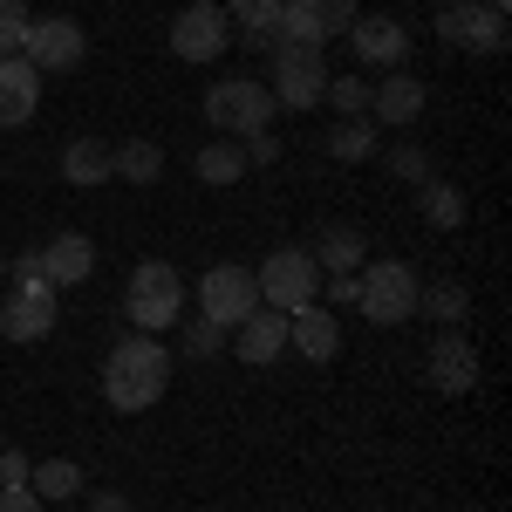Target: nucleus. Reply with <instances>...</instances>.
Listing matches in <instances>:
<instances>
[{
  "mask_svg": "<svg viewBox=\"0 0 512 512\" xmlns=\"http://www.w3.org/2000/svg\"><path fill=\"white\" fill-rule=\"evenodd\" d=\"M164 390H171V349H164L158 335H123L117 349L103 355V396H110V410L144 417L151 403H164Z\"/></svg>",
  "mask_w": 512,
  "mask_h": 512,
  "instance_id": "obj_1",
  "label": "nucleus"
},
{
  "mask_svg": "<svg viewBox=\"0 0 512 512\" xmlns=\"http://www.w3.org/2000/svg\"><path fill=\"white\" fill-rule=\"evenodd\" d=\"M123 315L137 335H164L185 321V274L171 260H137L130 280H123Z\"/></svg>",
  "mask_w": 512,
  "mask_h": 512,
  "instance_id": "obj_2",
  "label": "nucleus"
},
{
  "mask_svg": "<svg viewBox=\"0 0 512 512\" xmlns=\"http://www.w3.org/2000/svg\"><path fill=\"white\" fill-rule=\"evenodd\" d=\"M274 89L253 76H226L205 89V123H212V137H253V130H274Z\"/></svg>",
  "mask_w": 512,
  "mask_h": 512,
  "instance_id": "obj_3",
  "label": "nucleus"
},
{
  "mask_svg": "<svg viewBox=\"0 0 512 512\" xmlns=\"http://www.w3.org/2000/svg\"><path fill=\"white\" fill-rule=\"evenodd\" d=\"M253 287H260V308L294 315V308L321 301V267H315V253H308V246H274V253L253 267Z\"/></svg>",
  "mask_w": 512,
  "mask_h": 512,
  "instance_id": "obj_4",
  "label": "nucleus"
},
{
  "mask_svg": "<svg viewBox=\"0 0 512 512\" xmlns=\"http://www.w3.org/2000/svg\"><path fill=\"white\" fill-rule=\"evenodd\" d=\"M355 308H362V321H376V328L417 321V274L403 260H369L355 274Z\"/></svg>",
  "mask_w": 512,
  "mask_h": 512,
  "instance_id": "obj_5",
  "label": "nucleus"
},
{
  "mask_svg": "<svg viewBox=\"0 0 512 512\" xmlns=\"http://www.w3.org/2000/svg\"><path fill=\"white\" fill-rule=\"evenodd\" d=\"M355 0H280L274 14V48H328L355 28Z\"/></svg>",
  "mask_w": 512,
  "mask_h": 512,
  "instance_id": "obj_6",
  "label": "nucleus"
},
{
  "mask_svg": "<svg viewBox=\"0 0 512 512\" xmlns=\"http://www.w3.org/2000/svg\"><path fill=\"white\" fill-rule=\"evenodd\" d=\"M260 308V287H253V267H239V260H219V267H205L198 274V315L219 321L226 335H233L239 321Z\"/></svg>",
  "mask_w": 512,
  "mask_h": 512,
  "instance_id": "obj_7",
  "label": "nucleus"
},
{
  "mask_svg": "<svg viewBox=\"0 0 512 512\" xmlns=\"http://www.w3.org/2000/svg\"><path fill=\"white\" fill-rule=\"evenodd\" d=\"M233 48V21L219 0H185L178 21H171V55L178 62H219Z\"/></svg>",
  "mask_w": 512,
  "mask_h": 512,
  "instance_id": "obj_8",
  "label": "nucleus"
},
{
  "mask_svg": "<svg viewBox=\"0 0 512 512\" xmlns=\"http://www.w3.org/2000/svg\"><path fill=\"white\" fill-rule=\"evenodd\" d=\"M21 55L35 62V76H69V69H82V55H89V35H82V21H69V14H41V21H28Z\"/></svg>",
  "mask_w": 512,
  "mask_h": 512,
  "instance_id": "obj_9",
  "label": "nucleus"
},
{
  "mask_svg": "<svg viewBox=\"0 0 512 512\" xmlns=\"http://www.w3.org/2000/svg\"><path fill=\"white\" fill-rule=\"evenodd\" d=\"M267 89H274V110H315L321 89H328V62H321V48H274V76H267Z\"/></svg>",
  "mask_w": 512,
  "mask_h": 512,
  "instance_id": "obj_10",
  "label": "nucleus"
},
{
  "mask_svg": "<svg viewBox=\"0 0 512 512\" xmlns=\"http://www.w3.org/2000/svg\"><path fill=\"white\" fill-rule=\"evenodd\" d=\"M437 41H451L465 55H499L506 48V14L478 7V0H451V7H437Z\"/></svg>",
  "mask_w": 512,
  "mask_h": 512,
  "instance_id": "obj_11",
  "label": "nucleus"
},
{
  "mask_svg": "<svg viewBox=\"0 0 512 512\" xmlns=\"http://www.w3.org/2000/svg\"><path fill=\"white\" fill-rule=\"evenodd\" d=\"M342 41L355 48V62H362V69H383V76L410 62V28H403L396 14H355V28Z\"/></svg>",
  "mask_w": 512,
  "mask_h": 512,
  "instance_id": "obj_12",
  "label": "nucleus"
},
{
  "mask_svg": "<svg viewBox=\"0 0 512 512\" xmlns=\"http://www.w3.org/2000/svg\"><path fill=\"white\" fill-rule=\"evenodd\" d=\"M424 376H431L437 396H472L478 390V349L458 335V328H437L431 355H424Z\"/></svg>",
  "mask_w": 512,
  "mask_h": 512,
  "instance_id": "obj_13",
  "label": "nucleus"
},
{
  "mask_svg": "<svg viewBox=\"0 0 512 512\" xmlns=\"http://www.w3.org/2000/svg\"><path fill=\"white\" fill-rule=\"evenodd\" d=\"M226 342H233V355L246 362V369H267V362L287 355V315H280V308H253Z\"/></svg>",
  "mask_w": 512,
  "mask_h": 512,
  "instance_id": "obj_14",
  "label": "nucleus"
},
{
  "mask_svg": "<svg viewBox=\"0 0 512 512\" xmlns=\"http://www.w3.org/2000/svg\"><path fill=\"white\" fill-rule=\"evenodd\" d=\"M424 103H431V89L410 76V69H390V76L369 89V123H390V130H403V123L424 117Z\"/></svg>",
  "mask_w": 512,
  "mask_h": 512,
  "instance_id": "obj_15",
  "label": "nucleus"
},
{
  "mask_svg": "<svg viewBox=\"0 0 512 512\" xmlns=\"http://www.w3.org/2000/svg\"><path fill=\"white\" fill-rule=\"evenodd\" d=\"M41 110V76L28 55H0V130H21Z\"/></svg>",
  "mask_w": 512,
  "mask_h": 512,
  "instance_id": "obj_16",
  "label": "nucleus"
},
{
  "mask_svg": "<svg viewBox=\"0 0 512 512\" xmlns=\"http://www.w3.org/2000/svg\"><path fill=\"white\" fill-rule=\"evenodd\" d=\"M35 267L48 274V287L62 294V287H82V280L96 274V246H89V233H55L35 253Z\"/></svg>",
  "mask_w": 512,
  "mask_h": 512,
  "instance_id": "obj_17",
  "label": "nucleus"
},
{
  "mask_svg": "<svg viewBox=\"0 0 512 512\" xmlns=\"http://www.w3.org/2000/svg\"><path fill=\"white\" fill-rule=\"evenodd\" d=\"M287 349L308 355V362H335V355H342V321L328 315L321 301L294 308V315H287Z\"/></svg>",
  "mask_w": 512,
  "mask_h": 512,
  "instance_id": "obj_18",
  "label": "nucleus"
},
{
  "mask_svg": "<svg viewBox=\"0 0 512 512\" xmlns=\"http://www.w3.org/2000/svg\"><path fill=\"white\" fill-rule=\"evenodd\" d=\"M55 315H62L55 294H48V301L7 294V301H0V335H7V342H48V335H55Z\"/></svg>",
  "mask_w": 512,
  "mask_h": 512,
  "instance_id": "obj_19",
  "label": "nucleus"
},
{
  "mask_svg": "<svg viewBox=\"0 0 512 512\" xmlns=\"http://www.w3.org/2000/svg\"><path fill=\"white\" fill-rule=\"evenodd\" d=\"M110 178H123V185H158L164 144L158 137H123V144H110Z\"/></svg>",
  "mask_w": 512,
  "mask_h": 512,
  "instance_id": "obj_20",
  "label": "nucleus"
},
{
  "mask_svg": "<svg viewBox=\"0 0 512 512\" xmlns=\"http://www.w3.org/2000/svg\"><path fill=\"white\" fill-rule=\"evenodd\" d=\"M308 253H315L321 280H328V274H362V260H369V246H362V233H355V226H321Z\"/></svg>",
  "mask_w": 512,
  "mask_h": 512,
  "instance_id": "obj_21",
  "label": "nucleus"
},
{
  "mask_svg": "<svg viewBox=\"0 0 512 512\" xmlns=\"http://www.w3.org/2000/svg\"><path fill=\"white\" fill-rule=\"evenodd\" d=\"M417 315L437 321V328H458L472 315V287L465 280H417Z\"/></svg>",
  "mask_w": 512,
  "mask_h": 512,
  "instance_id": "obj_22",
  "label": "nucleus"
},
{
  "mask_svg": "<svg viewBox=\"0 0 512 512\" xmlns=\"http://www.w3.org/2000/svg\"><path fill=\"white\" fill-rule=\"evenodd\" d=\"M62 178H69L76 192L110 185V144H103V137H76V144H62Z\"/></svg>",
  "mask_w": 512,
  "mask_h": 512,
  "instance_id": "obj_23",
  "label": "nucleus"
},
{
  "mask_svg": "<svg viewBox=\"0 0 512 512\" xmlns=\"http://www.w3.org/2000/svg\"><path fill=\"white\" fill-rule=\"evenodd\" d=\"M192 164H198V185H239L246 178V144L239 137H205Z\"/></svg>",
  "mask_w": 512,
  "mask_h": 512,
  "instance_id": "obj_24",
  "label": "nucleus"
},
{
  "mask_svg": "<svg viewBox=\"0 0 512 512\" xmlns=\"http://www.w3.org/2000/svg\"><path fill=\"white\" fill-rule=\"evenodd\" d=\"M28 492H35L41 506L82 499V465L76 458H41V465H28Z\"/></svg>",
  "mask_w": 512,
  "mask_h": 512,
  "instance_id": "obj_25",
  "label": "nucleus"
},
{
  "mask_svg": "<svg viewBox=\"0 0 512 512\" xmlns=\"http://www.w3.org/2000/svg\"><path fill=\"white\" fill-rule=\"evenodd\" d=\"M417 212L431 219L437 233H458V226H465V192H458L451 178H424V185H417Z\"/></svg>",
  "mask_w": 512,
  "mask_h": 512,
  "instance_id": "obj_26",
  "label": "nucleus"
},
{
  "mask_svg": "<svg viewBox=\"0 0 512 512\" xmlns=\"http://www.w3.org/2000/svg\"><path fill=\"white\" fill-rule=\"evenodd\" d=\"M226 7V21H233L239 35H246V48H267L274 55V14H280V0H219Z\"/></svg>",
  "mask_w": 512,
  "mask_h": 512,
  "instance_id": "obj_27",
  "label": "nucleus"
},
{
  "mask_svg": "<svg viewBox=\"0 0 512 512\" xmlns=\"http://www.w3.org/2000/svg\"><path fill=\"white\" fill-rule=\"evenodd\" d=\"M376 151H383V144H376V123L369 117H349V123L328 130V158L335 164H369Z\"/></svg>",
  "mask_w": 512,
  "mask_h": 512,
  "instance_id": "obj_28",
  "label": "nucleus"
},
{
  "mask_svg": "<svg viewBox=\"0 0 512 512\" xmlns=\"http://www.w3.org/2000/svg\"><path fill=\"white\" fill-rule=\"evenodd\" d=\"M321 103H328L342 123H349V117H369V82H362V76H328Z\"/></svg>",
  "mask_w": 512,
  "mask_h": 512,
  "instance_id": "obj_29",
  "label": "nucleus"
},
{
  "mask_svg": "<svg viewBox=\"0 0 512 512\" xmlns=\"http://www.w3.org/2000/svg\"><path fill=\"white\" fill-rule=\"evenodd\" d=\"M178 349L192 355V362H205V355L226 349V328H219V321H205V315H185V321H178Z\"/></svg>",
  "mask_w": 512,
  "mask_h": 512,
  "instance_id": "obj_30",
  "label": "nucleus"
},
{
  "mask_svg": "<svg viewBox=\"0 0 512 512\" xmlns=\"http://www.w3.org/2000/svg\"><path fill=\"white\" fill-rule=\"evenodd\" d=\"M376 158L390 164L403 185H424V178H431V151H417V144H390V151H376Z\"/></svg>",
  "mask_w": 512,
  "mask_h": 512,
  "instance_id": "obj_31",
  "label": "nucleus"
},
{
  "mask_svg": "<svg viewBox=\"0 0 512 512\" xmlns=\"http://www.w3.org/2000/svg\"><path fill=\"white\" fill-rule=\"evenodd\" d=\"M28 0H0V55H21V41H28Z\"/></svg>",
  "mask_w": 512,
  "mask_h": 512,
  "instance_id": "obj_32",
  "label": "nucleus"
},
{
  "mask_svg": "<svg viewBox=\"0 0 512 512\" xmlns=\"http://www.w3.org/2000/svg\"><path fill=\"white\" fill-rule=\"evenodd\" d=\"M239 144H246V171H267V164H280V151H287L274 130H253V137H239Z\"/></svg>",
  "mask_w": 512,
  "mask_h": 512,
  "instance_id": "obj_33",
  "label": "nucleus"
},
{
  "mask_svg": "<svg viewBox=\"0 0 512 512\" xmlns=\"http://www.w3.org/2000/svg\"><path fill=\"white\" fill-rule=\"evenodd\" d=\"M321 294H328V308H355V274H328Z\"/></svg>",
  "mask_w": 512,
  "mask_h": 512,
  "instance_id": "obj_34",
  "label": "nucleus"
},
{
  "mask_svg": "<svg viewBox=\"0 0 512 512\" xmlns=\"http://www.w3.org/2000/svg\"><path fill=\"white\" fill-rule=\"evenodd\" d=\"M0 512H48L28 485H0Z\"/></svg>",
  "mask_w": 512,
  "mask_h": 512,
  "instance_id": "obj_35",
  "label": "nucleus"
},
{
  "mask_svg": "<svg viewBox=\"0 0 512 512\" xmlns=\"http://www.w3.org/2000/svg\"><path fill=\"white\" fill-rule=\"evenodd\" d=\"M0 485H28V458L21 451H0Z\"/></svg>",
  "mask_w": 512,
  "mask_h": 512,
  "instance_id": "obj_36",
  "label": "nucleus"
},
{
  "mask_svg": "<svg viewBox=\"0 0 512 512\" xmlns=\"http://www.w3.org/2000/svg\"><path fill=\"white\" fill-rule=\"evenodd\" d=\"M89 512H137L123 492H89Z\"/></svg>",
  "mask_w": 512,
  "mask_h": 512,
  "instance_id": "obj_37",
  "label": "nucleus"
},
{
  "mask_svg": "<svg viewBox=\"0 0 512 512\" xmlns=\"http://www.w3.org/2000/svg\"><path fill=\"white\" fill-rule=\"evenodd\" d=\"M444 7H451V0H444ZM478 7H499V14H506V0H478Z\"/></svg>",
  "mask_w": 512,
  "mask_h": 512,
  "instance_id": "obj_38",
  "label": "nucleus"
},
{
  "mask_svg": "<svg viewBox=\"0 0 512 512\" xmlns=\"http://www.w3.org/2000/svg\"><path fill=\"white\" fill-rule=\"evenodd\" d=\"M0 280H7V260H0Z\"/></svg>",
  "mask_w": 512,
  "mask_h": 512,
  "instance_id": "obj_39",
  "label": "nucleus"
}]
</instances>
